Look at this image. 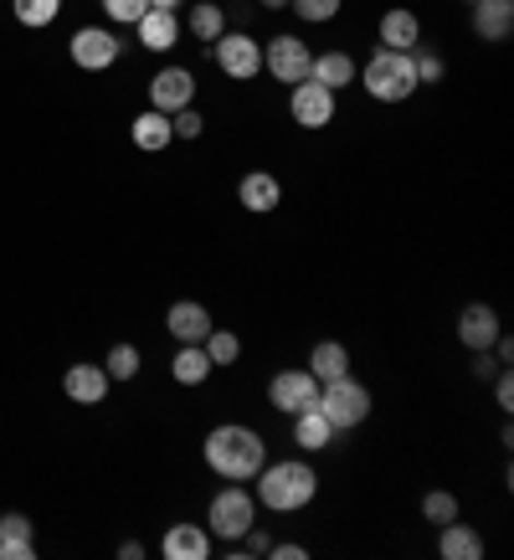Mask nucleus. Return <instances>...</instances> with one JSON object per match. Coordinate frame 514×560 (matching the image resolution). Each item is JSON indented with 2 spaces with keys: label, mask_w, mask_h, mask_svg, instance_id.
Here are the masks:
<instances>
[{
  "label": "nucleus",
  "mask_w": 514,
  "mask_h": 560,
  "mask_svg": "<svg viewBox=\"0 0 514 560\" xmlns=\"http://www.w3.org/2000/svg\"><path fill=\"white\" fill-rule=\"evenodd\" d=\"M237 201L247 206L253 217H268V211L283 206V180H278L273 171H247L237 180Z\"/></svg>",
  "instance_id": "ddd939ff"
},
{
  "label": "nucleus",
  "mask_w": 514,
  "mask_h": 560,
  "mask_svg": "<svg viewBox=\"0 0 514 560\" xmlns=\"http://www.w3.org/2000/svg\"><path fill=\"white\" fill-rule=\"evenodd\" d=\"M308 375H314L319 386L335 381V375H350V350H344L340 340H319L308 350Z\"/></svg>",
  "instance_id": "b1692460"
},
{
  "label": "nucleus",
  "mask_w": 514,
  "mask_h": 560,
  "mask_svg": "<svg viewBox=\"0 0 514 560\" xmlns=\"http://www.w3.org/2000/svg\"><path fill=\"white\" fill-rule=\"evenodd\" d=\"M268 407L278 411V417H299V411L319 407V381L304 371H278L273 381H268Z\"/></svg>",
  "instance_id": "1a4fd4ad"
},
{
  "label": "nucleus",
  "mask_w": 514,
  "mask_h": 560,
  "mask_svg": "<svg viewBox=\"0 0 514 560\" xmlns=\"http://www.w3.org/2000/svg\"><path fill=\"white\" fill-rule=\"evenodd\" d=\"M381 36V47H392V51H411V47H422V21H417V11H407V5H396V11H386L376 26Z\"/></svg>",
  "instance_id": "6ab92c4d"
},
{
  "label": "nucleus",
  "mask_w": 514,
  "mask_h": 560,
  "mask_svg": "<svg viewBox=\"0 0 514 560\" xmlns=\"http://www.w3.org/2000/svg\"><path fill=\"white\" fill-rule=\"evenodd\" d=\"M139 365H144V355H139V345H114V350H108V360H103V371H108V381H135Z\"/></svg>",
  "instance_id": "c85d7f7f"
},
{
  "label": "nucleus",
  "mask_w": 514,
  "mask_h": 560,
  "mask_svg": "<svg viewBox=\"0 0 514 560\" xmlns=\"http://www.w3.org/2000/svg\"><path fill=\"white\" fill-rule=\"evenodd\" d=\"M201 453H206V468L222 478V483H253L257 468L268 463V442L247 422H222L206 432Z\"/></svg>",
  "instance_id": "f257e3e1"
},
{
  "label": "nucleus",
  "mask_w": 514,
  "mask_h": 560,
  "mask_svg": "<svg viewBox=\"0 0 514 560\" xmlns=\"http://www.w3.org/2000/svg\"><path fill=\"white\" fill-rule=\"evenodd\" d=\"M494 401H499V411H510V407H514V381H510V365H499V371H494Z\"/></svg>",
  "instance_id": "c9c22d12"
},
{
  "label": "nucleus",
  "mask_w": 514,
  "mask_h": 560,
  "mask_svg": "<svg viewBox=\"0 0 514 560\" xmlns=\"http://www.w3.org/2000/svg\"><path fill=\"white\" fill-rule=\"evenodd\" d=\"M165 329L175 335V345H201L217 324H211V308H206V304L180 299V304H171V314H165Z\"/></svg>",
  "instance_id": "2eb2a0df"
},
{
  "label": "nucleus",
  "mask_w": 514,
  "mask_h": 560,
  "mask_svg": "<svg viewBox=\"0 0 514 560\" xmlns=\"http://www.w3.org/2000/svg\"><path fill=\"white\" fill-rule=\"evenodd\" d=\"M289 422H293V442H299L304 453H325L329 442L340 438V432L329 427V417H325V411H319V407L299 411V417H289Z\"/></svg>",
  "instance_id": "5701e85b"
},
{
  "label": "nucleus",
  "mask_w": 514,
  "mask_h": 560,
  "mask_svg": "<svg viewBox=\"0 0 514 560\" xmlns=\"http://www.w3.org/2000/svg\"><path fill=\"white\" fill-rule=\"evenodd\" d=\"M11 16L26 26V32H42L62 16V0H11Z\"/></svg>",
  "instance_id": "bb28decb"
},
{
  "label": "nucleus",
  "mask_w": 514,
  "mask_h": 560,
  "mask_svg": "<svg viewBox=\"0 0 514 560\" xmlns=\"http://www.w3.org/2000/svg\"><path fill=\"white\" fill-rule=\"evenodd\" d=\"M211 371H217V365H211V355H206L201 345H180L175 360H171V375L180 381V386H206Z\"/></svg>",
  "instance_id": "393cba45"
},
{
  "label": "nucleus",
  "mask_w": 514,
  "mask_h": 560,
  "mask_svg": "<svg viewBox=\"0 0 514 560\" xmlns=\"http://www.w3.org/2000/svg\"><path fill=\"white\" fill-rule=\"evenodd\" d=\"M129 135H135V150H144V154H160V150H171V144H175L171 114H160V108H144Z\"/></svg>",
  "instance_id": "4be33fe9"
},
{
  "label": "nucleus",
  "mask_w": 514,
  "mask_h": 560,
  "mask_svg": "<svg viewBox=\"0 0 514 560\" xmlns=\"http://www.w3.org/2000/svg\"><path fill=\"white\" fill-rule=\"evenodd\" d=\"M468 21H474V36L479 42H510L514 32V0H474L468 5Z\"/></svg>",
  "instance_id": "f8f14e48"
},
{
  "label": "nucleus",
  "mask_w": 514,
  "mask_h": 560,
  "mask_svg": "<svg viewBox=\"0 0 514 560\" xmlns=\"http://www.w3.org/2000/svg\"><path fill=\"white\" fill-rule=\"evenodd\" d=\"M21 535H32V520L26 514H0V540H21Z\"/></svg>",
  "instance_id": "e433bc0d"
},
{
  "label": "nucleus",
  "mask_w": 514,
  "mask_h": 560,
  "mask_svg": "<svg viewBox=\"0 0 514 560\" xmlns=\"http://www.w3.org/2000/svg\"><path fill=\"white\" fill-rule=\"evenodd\" d=\"M499 335H504V324H499V314L489 304H468L458 314V340L468 350H494Z\"/></svg>",
  "instance_id": "dca6fc26"
},
{
  "label": "nucleus",
  "mask_w": 514,
  "mask_h": 560,
  "mask_svg": "<svg viewBox=\"0 0 514 560\" xmlns=\"http://www.w3.org/2000/svg\"><path fill=\"white\" fill-rule=\"evenodd\" d=\"M422 520H428L432 529H437V525H447V520H458V493L432 489L428 499H422Z\"/></svg>",
  "instance_id": "c756f323"
},
{
  "label": "nucleus",
  "mask_w": 514,
  "mask_h": 560,
  "mask_svg": "<svg viewBox=\"0 0 514 560\" xmlns=\"http://www.w3.org/2000/svg\"><path fill=\"white\" fill-rule=\"evenodd\" d=\"M201 350L211 355V365H217V371H222V365H237V360H242V340L232 335V329H211V335L201 340Z\"/></svg>",
  "instance_id": "cd10ccee"
},
{
  "label": "nucleus",
  "mask_w": 514,
  "mask_h": 560,
  "mask_svg": "<svg viewBox=\"0 0 514 560\" xmlns=\"http://www.w3.org/2000/svg\"><path fill=\"white\" fill-rule=\"evenodd\" d=\"M289 11L299 21H308V26H325V21H335L344 11V0H289Z\"/></svg>",
  "instance_id": "7c9ffc66"
},
{
  "label": "nucleus",
  "mask_w": 514,
  "mask_h": 560,
  "mask_svg": "<svg viewBox=\"0 0 514 560\" xmlns=\"http://www.w3.org/2000/svg\"><path fill=\"white\" fill-rule=\"evenodd\" d=\"M62 390H68L78 407H98L103 396H108V371L78 360V365H68V375H62Z\"/></svg>",
  "instance_id": "a211bd4d"
},
{
  "label": "nucleus",
  "mask_w": 514,
  "mask_h": 560,
  "mask_svg": "<svg viewBox=\"0 0 514 560\" xmlns=\"http://www.w3.org/2000/svg\"><path fill=\"white\" fill-rule=\"evenodd\" d=\"M0 560H36V540L21 535V540H0Z\"/></svg>",
  "instance_id": "f704fd0d"
},
{
  "label": "nucleus",
  "mask_w": 514,
  "mask_h": 560,
  "mask_svg": "<svg viewBox=\"0 0 514 560\" xmlns=\"http://www.w3.org/2000/svg\"><path fill=\"white\" fill-rule=\"evenodd\" d=\"M154 11H180V5H186V0H150Z\"/></svg>",
  "instance_id": "ea45409f"
},
{
  "label": "nucleus",
  "mask_w": 514,
  "mask_h": 560,
  "mask_svg": "<svg viewBox=\"0 0 514 560\" xmlns=\"http://www.w3.org/2000/svg\"><path fill=\"white\" fill-rule=\"evenodd\" d=\"M411 62H417V83L428 88V83H443V72H447V62L437 57V51H428V47H411Z\"/></svg>",
  "instance_id": "2f4dec72"
},
{
  "label": "nucleus",
  "mask_w": 514,
  "mask_h": 560,
  "mask_svg": "<svg viewBox=\"0 0 514 560\" xmlns=\"http://www.w3.org/2000/svg\"><path fill=\"white\" fill-rule=\"evenodd\" d=\"M196 103V72L190 68H160L150 78V108H160V114H180V108H190Z\"/></svg>",
  "instance_id": "9b49d317"
},
{
  "label": "nucleus",
  "mask_w": 514,
  "mask_h": 560,
  "mask_svg": "<svg viewBox=\"0 0 514 560\" xmlns=\"http://www.w3.org/2000/svg\"><path fill=\"white\" fill-rule=\"evenodd\" d=\"M135 32H139V47L144 51H171L180 47V11H144V16L135 21Z\"/></svg>",
  "instance_id": "f3484780"
},
{
  "label": "nucleus",
  "mask_w": 514,
  "mask_h": 560,
  "mask_svg": "<svg viewBox=\"0 0 514 560\" xmlns=\"http://www.w3.org/2000/svg\"><path fill=\"white\" fill-rule=\"evenodd\" d=\"M211 529L206 525H190V520H180V525L165 529V540H160V556L165 560H206L211 556Z\"/></svg>",
  "instance_id": "4468645a"
},
{
  "label": "nucleus",
  "mask_w": 514,
  "mask_h": 560,
  "mask_svg": "<svg viewBox=\"0 0 514 560\" xmlns=\"http://www.w3.org/2000/svg\"><path fill=\"white\" fill-rule=\"evenodd\" d=\"M268 556H273V560H308V545H299V540H278V545H268Z\"/></svg>",
  "instance_id": "4c0bfd02"
},
{
  "label": "nucleus",
  "mask_w": 514,
  "mask_h": 560,
  "mask_svg": "<svg viewBox=\"0 0 514 560\" xmlns=\"http://www.w3.org/2000/svg\"><path fill=\"white\" fill-rule=\"evenodd\" d=\"M437 556L443 560H483V535L468 529L463 520H447V525H437Z\"/></svg>",
  "instance_id": "aec40b11"
},
{
  "label": "nucleus",
  "mask_w": 514,
  "mask_h": 560,
  "mask_svg": "<svg viewBox=\"0 0 514 560\" xmlns=\"http://www.w3.org/2000/svg\"><path fill=\"white\" fill-rule=\"evenodd\" d=\"M308 62H314V51H308L304 36L293 32H278L273 42H262V72L273 78V83H304L308 78Z\"/></svg>",
  "instance_id": "0eeeda50"
},
{
  "label": "nucleus",
  "mask_w": 514,
  "mask_h": 560,
  "mask_svg": "<svg viewBox=\"0 0 514 560\" xmlns=\"http://www.w3.org/2000/svg\"><path fill=\"white\" fill-rule=\"evenodd\" d=\"M360 88L371 93L376 103H407L417 93V62H411V51H392V47H376L365 57V68L355 72Z\"/></svg>",
  "instance_id": "7ed1b4c3"
},
{
  "label": "nucleus",
  "mask_w": 514,
  "mask_h": 560,
  "mask_svg": "<svg viewBox=\"0 0 514 560\" xmlns=\"http://www.w3.org/2000/svg\"><path fill=\"white\" fill-rule=\"evenodd\" d=\"M68 57H72V68H83V72H108L119 62V36L108 32V26H83V32H72Z\"/></svg>",
  "instance_id": "9d476101"
},
{
  "label": "nucleus",
  "mask_w": 514,
  "mask_h": 560,
  "mask_svg": "<svg viewBox=\"0 0 514 560\" xmlns=\"http://www.w3.org/2000/svg\"><path fill=\"white\" fill-rule=\"evenodd\" d=\"M257 489V510H273V514H299L319 499V474L308 468L304 458H278V463H262L253 478Z\"/></svg>",
  "instance_id": "f03ea898"
},
{
  "label": "nucleus",
  "mask_w": 514,
  "mask_h": 560,
  "mask_svg": "<svg viewBox=\"0 0 514 560\" xmlns=\"http://www.w3.org/2000/svg\"><path fill=\"white\" fill-rule=\"evenodd\" d=\"M262 11H289V0H257Z\"/></svg>",
  "instance_id": "a19ab883"
},
{
  "label": "nucleus",
  "mask_w": 514,
  "mask_h": 560,
  "mask_svg": "<svg viewBox=\"0 0 514 560\" xmlns=\"http://www.w3.org/2000/svg\"><path fill=\"white\" fill-rule=\"evenodd\" d=\"M355 57H350V51L344 47H335V51H319V57H314V62H308V78H314V83H325L329 93H340V88H350L355 83Z\"/></svg>",
  "instance_id": "412c9836"
},
{
  "label": "nucleus",
  "mask_w": 514,
  "mask_h": 560,
  "mask_svg": "<svg viewBox=\"0 0 514 560\" xmlns=\"http://www.w3.org/2000/svg\"><path fill=\"white\" fill-rule=\"evenodd\" d=\"M211 62H217L222 78H232V83H253L257 72H262V42L247 32H222L211 42Z\"/></svg>",
  "instance_id": "423d86ee"
},
{
  "label": "nucleus",
  "mask_w": 514,
  "mask_h": 560,
  "mask_svg": "<svg viewBox=\"0 0 514 560\" xmlns=\"http://www.w3.org/2000/svg\"><path fill=\"white\" fill-rule=\"evenodd\" d=\"M171 129H175V139H201V129H206L201 108L190 103V108H180V114H171Z\"/></svg>",
  "instance_id": "72a5a7b5"
},
{
  "label": "nucleus",
  "mask_w": 514,
  "mask_h": 560,
  "mask_svg": "<svg viewBox=\"0 0 514 560\" xmlns=\"http://www.w3.org/2000/svg\"><path fill=\"white\" fill-rule=\"evenodd\" d=\"M186 26H190L196 42H217V36L226 32V11L217 5V0H196V5H190V16H186Z\"/></svg>",
  "instance_id": "a878e982"
},
{
  "label": "nucleus",
  "mask_w": 514,
  "mask_h": 560,
  "mask_svg": "<svg viewBox=\"0 0 514 560\" xmlns=\"http://www.w3.org/2000/svg\"><path fill=\"white\" fill-rule=\"evenodd\" d=\"M119 556H124V560H139V556H144V545H139V540H124Z\"/></svg>",
  "instance_id": "58836bf2"
},
{
  "label": "nucleus",
  "mask_w": 514,
  "mask_h": 560,
  "mask_svg": "<svg viewBox=\"0 0 514 560\" xmlns=\"http://www.w3.org/2000/svg\"><path fill=\"white\" fill-rule=\"evenodd\" d=\"M289 114L299 129H329L335 124V114H340V93H329L325 83H314V78H304V83L289 88Z\"/></svg>",
  "instance_id": "6e6552de"
},
{
  "label": "nucleus",
  "mask_w": 514,
  "mask_h": 560,
  "mask_svg": "<svg viewBox=\"0 0 514 560\" xmlns=\"http://www.w3.org/2000/svg\"><path fill=\"white\" fill-rule=\"evenodd\" d=\"M253 525H257V499L247 483H226L222 493H211V504H206V529H211V540L237 545Z\"/></svg>",
  "instance_id": "20e7f679"
},
{
  "label": "nucleus",
  "mask_w": 514,
  "mask_h": 560,
  "mask_svg": "<svg viewBox=\"0 0 514 560\" xmlns=\"http://www.w3.org/2000/svg\"><path fill=\"white\" fill-rule=\"evenodd\" d=\"M319 411L329 417L335 432H355L365 417H371V390L360 386L355 375H335L319 386Z\"/></svg>",
  "instance_id": "39448f33"
},
{
  "label": "nucleus",
  "mask_w": 514,
  "mask_h": 560,
  "mask_svg": "<svg viewBox=\"0 0 514 560\" xmlns=\"http://www.w3.org/2000/svg\"><path fill=\"white\" fill-rule=\"evenodd\" d=\"M144 11H150V0H103V16L114 26H135Z\"/></svg>",
  "instance_id": "473e14b6"
}]
</instances>
